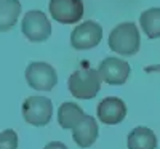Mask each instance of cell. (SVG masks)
<instances>
[{
  "label": "cell",
  "instance_id": "1",
  "mask_svg": "<svg viewBox=\"0 0 160 149\" xmlns=\"http://www.w3.org/2000/svg\"><path fill=\"white\" fill-rule=\"evenodd\" d=\"M109 48L122 56H133L139 51L141 39L135 23H122L109 34Z\"/></svg>",
  "mask_w": 160,
  "mask_h": 149
},
{
  "label": "cell",
  "instance_id": "2",
  "mask_svg": "<svg viewBox=\"0 0 160 149\" xmlns=\"http://www.w3.org/2000/svg\"><path fill=\"white\" fill-rule=\"evenodd\" d=\"M101 82L102 79L96 69L85 67V69H78L71 74L68 80V88L77 100H91L99 93Z\"/></svg>",
  "mask_w": 160,
  "mask_h": 149
},
{
  "label": "cell",
  "instance_id": "3",
  "mask_svg": "<svg viewBox=\"0 0 160 149\" xmlns=\"http://www.w3.org/2000/svg\"><path fill=\"white\" fill-rule=\"evenodd\" d=\"M26 82L32 90L50 91L58 84V74L55 67L43 61H32L26 67Z\"/></svg>",
  "mask_w": 160,
  "mask_h": 149
},
{
  "label": "cell",
  "instance_id": "4",
  "mask_svg": "<svg viewBox=\"0 0 160 149\" xmlns=\"http://www.w3.org/2000/svg\"><path fill=\"white\" fill-rule=\"evenodd\" d=\"M22 117L29 125L45 127L53 117V103L47 96H29L22 103Z\"/></svg>",
  "mask_w": 160,
  "mask_h": 149
},
{
  "label": "cell",
  "instance_id": "5",
  "mask_svg": "<svg viewBox=\"0 0 160 149\" xmlns=\"http://www.w3.org/2000/svg\"><path fill=\"white\" fill-rule=\"evenodd\" d=\"M21 31L28 40L40 44V42H45V40L50 39L51 24H50V21L43 11L31 10L26 13L22 21H21Z\"/></svg>",
  "mask_w": 160,
  "mask_h": 149
},
{
  "label": "cell",
  "instance_id": "6",
  "mask_svg": "<svg viewBox=\"0 0 160 149\" xmlns=\"http://www.w3.org/2000/svg\"><path fill=\"white\" fill-rule=\"evenodd\" d=\"M50 15L56 23L75 24L83 16L82 0H50Z\"/></svg>",
  "mask_w": 160,
  "mask_h": 149
},
{
  "label": "cell",
  "instance_id": "7",
  "mask_svg": "<svg viewBox=\"0 0 160 149\" xmlns=\"http://www.w3.org/2000/svg\"><path fill=\"white\" fill-rule=\"evenodd\" d=\"M102 39V28L95 21H85L72 31L71 45L75 50H90L99 45Z\"/></svg>",
  "mask_w": 160,
  "mask_h": 149
},
{
  "label": "cell",
  "instance_id": "8",
  "mask_svg": "<svg viewBox=\"0 0 160 149\" xmlns=\"http://www.w3.org/2000/svg\"><path fill=\"white\" fill-rule=\"evenodd\" d=\"M98 72L106 84L123 85L131 74V69H130V64L127 61L115 58V56H108L99 63Z\"/></svg>",
  "mask_w": 160,
  "mask_h": 149
},
{
  "label": "cell",
  "instance_id": "9",
  "mask_svg": "<svg viewBox=\"0 0 160 149\" xmlns=\"http://www.w3.org/2000/svg\"><path fill=\"white\" fill-rule=\"evenodd\" d=\"M127 117V106L123 100L108 96L98 104V119L106 125H117Z\"/></svg>",
  "mask_w": 160,
  "mask_h": 149
},
{
  "label": "cell",
  "instance_id": "10",
  "mask_svg": "<svg viewBox=\"0 0 160 149\" xmlns=\"http://www.w3.org/2000/svg\"><path fill=\"white\" fill-rule=\"evenodd\" d=\"M98 124L91 116L85 114L83 119L72 128V138L78 147H90L98 140Z\"/></svg>",
  "mask_w": 160,
  "mask_h": 149
},
{
  "label": "cell",
  "instance_id": "11",
  "mask_svg": "<svg viewBox=\"0 0 160 149\" xmlns=\"http://www.w3.org/2000/svg\"><path fill=\"white\" fill-rule=\"evenodd\" d=\"M127 147L128 149H155L157 147V136L148 127H136L128 135Z\"/></svg>",
  "mask_w": 160,
  "mask_h": 149
},
{
  "label": "cell",
  "instance_id": "12",
  "mask_svg": "<svg viewBox=\"0 0 160 149\" xmlns=\"http://www.w3.org/2000/svg\"><path fill=\"white\" fill-rule=\"evenodd\" d=\"M85 112L77 103L66 101L58 109V122L64 130H72L80 120L83 119Z\"/></svg>",
  "mask_w": 160,
  "mask_h": 149
},
{
  "label": "cell",
  "instance_id": "13",
  "mask_svg": "<svg viewBox=\"0 0 160 149\" xmlns=\"http://www.w3.org/2000/svg\"><path fill=\"white\" fill-rule=\"evenodd\" d=\"M19 15V0H0V32H7L15 28Z\"/></svg>",
  "mask_w": 160,
  "mask_h": 149
},
{
  "label": "cell",
  "instance_id": "14",
  "mask_svg": "<svg viewBox=\"0 0 160 149\" xmlns=\"http://www.w3.org/2000/svg\"><path fill=\"white\" fill-rule=\"evenodd\" d=\"M142 32L149 39H160V8H149L139 16Z\"/></svg>",
  "mask_w": 160,
  "mask_h": 149
},
{
  "label": "cell",
  "instance_id": "15",
  "mask_svg": "<svg viewBox=\"0 0 160 149\" xmlns=\"http://www.w3.org/2000/svg\"><path fill=\"white\" fill-rule=\"evenodd\" d=\"M0 149H18V133L15 130L0 133Z\"/></svg>",
  "mask_w": 160,
  "mask_h": 149
},
{
  "label": "cell",
  "instance_id": "16",
  "mask_svg": "<svg viewBox=\"0 0 160 149\" xmlns=\"http://www.w3.org/2000/svg\"><path fill=\"white\" fill-rule=\"evenodd\" d=\"M43 149H69V147L66 146L64 143H61V141H51V143H48Z\"/></svg>",
  "mask_w": 160,
  "mask_h": 149
},
{
  "label": "cell",
  "instance_id": "17",
  "mask_svg": "<svg viewBox=\"0 0 160 149\" xmlns=\"http://www.w3.org/2000/svg\"><path fill=\"white\" fill-rule=\"evenodd\" d=\"M144 71H146V72H158V74H160V63H158V64H154V66H148Z\"/></svg>",
  "mask_w": 160,
  "mask_h": 149
}]
</instances>
